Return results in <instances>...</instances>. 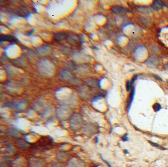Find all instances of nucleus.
Returning a JSON list of instances; mask_svg holds the SVG:
<instances>
[{
  "instance_id": "nucleus-2",
  "label": "nucleus",
  "mask_w": 168,
  "mask_h": 167,
  "mask_svg": "<svg viewBox=\"0 0 168 167\" xmlns=\"http://www.w3.org/2000/svg\"><path fill=\"white\" fill-rule=\"evenodd\" d=\"M70 114L69 109L68 108H66V107H62L57 111V116L60 120L66 119L70 115Z\"/></svg>"
},
{
  "instance_id": "nucleus-9",
  "label": "nucleus",
  "mask_w": 168,
  "mask_h": 167,
  "mask_svg": "<svg viewBox=\"0 0 168 167\" xmlns=\"http://www.w3.org/2000/svg\"><path fill=\"white\" fill-rule=\"evenodd\" d=\"M30 167H42L43 163L41 159L37 158H32L29 162Z\"/></svg>"
},
{
  "instance_id": "nucleus-4",
  "label": "nucleus",
  "mask_w": 168,
  "mask_h": 167,
  "mask_svg": "<svg viewBox=\"0 0 168 167\" xmlns=\"http://www.w3.org/2000/svg\"><path fill=\"white\" fill-rule=\"evenodd\" d=\"M67 167H85L84 164L81 160L77 158H72L68 162Z\"/></svg>"
},
{
  "instance_id": "nucleus-25",
  "label": "nucleus",
  "mask_w": 168,
  "mask_h": 167,
  "mask_svg": "<svg viewBox=\"0 0 168 167\" xmlns=\"http://www.w3.org/2000/svg\"><path fill=\"white\" fill-rule=\"evenodd\" d=\"M122 140H123V142H127L128 140L129 139H128V135L127 134H126L125 135H124L123 137L122 138Z\"/></svg>"
},
{
  "instance_id": "nucleus-16",
  "label": "nucleus",
  "mask_w": 168,
  "mask_h": 167,
  "mask_svg": "<svg viewBox=\"0 0 168 167\" xmlns=\"http://www.w3.org/2000/svg\"><path fill=\"white\" fill-rule=\"evenodd\" d=\"M17 145L20 148H28V144L26 141L22 140H20L17 141Z\"/></svg>"
},
{
  "instance_id": "nucleus-24",
  "label": "nucleus",
  "mask_w": 168,
  "mask_h": 167,
  "mask_svg": "<svg viewBox=\"0 0 168 167\" xmlns=\"http://www.w3.org/2000/svg\"><path fill=\"white\" fill-rule=\"evenodd\" d=\"M152 76H153V77H154L156 79V80H157L158 81H160V82H163V80H162V79L160 77L157 75L156 74H152Z\"/></svg>"
},
{
  "instance_id": "nucleus-14",
  "label": "nucleus",
  "mask_w": 168,
  "mask_h": 167,
  "mask_svg": "<svg viewBox=\"0 0 168 167\" xmlns=\"http://www.w3.org/2000/svg\"><path fill=\"white\" fill-rule=\"evenodd\" d=\"M137 8L141 13L143 14H149L151 13V10L149 7H137Z\"/></svg>"
},
{
  "instance_id": "nucleus-8",
  "label": "nucleus",
  "mask_w": 168,
  "mask_h": 167,
  "mask_svg": "<svg viewBox=\"0 0 168 167\" xmlns=\"http://www.w3.org/2000/svg\"><path fill=\"white\" fill-rule=\"evenodd\" d=\"M69 36L66 33L63 32H60L55 34L54 35V39L57 42H61L67 40Z\"/></svg>"
},
{
  "instance_id": "nucleus-7",
  "label": "nucleus",
  "mask_w": 168,
  "mask_h": 167,
  "mask_svg": "<svg viewBox=\"0 0 168 167\" xmlns=\"http://www.w3.org/2000/svg\"><path fill=\"white\" fill-rule=\"evenodd\" d=\"M13 167H25L26 161L23 158L19 157L15 159L11 164Z\"/></svg>"
},
{
  "instance_id": "nucleus-12",
  "label": "nucleus",
  "mask_w": 168,
  "mask_h": 167,
  "mask_svg": "<svg viewBox=\"0 0 168 167\" xmlns=\"http://www.w3.org/2000/svg\"><path fill=\"white\" fill-rule=\"evenodd\" d=\"M60 76L64 80H70L72 78L71 73L68 70H63L60 73Z\"/></svg>"
},
{
  "instance_id": "nucleus-22",
  "label": "nucleus",
  "mask_w": 168,
  "mask_h": 167,
  "mask_svg": "<svg viewBox=\"0 0 168 167\" xmlns=\"http://www.w3.org/2000/svg\"><path fill=\"white\" fill-rule=\"evenodd\" d=\"M139 76V75L136 74L133 77L131 81V85L133 86V85H134V84L135 83V82L136 81V80H137L138 78V77Z\"/></svg>"
},
{
  "instance_id": "nucleus-18",
  "label": "nucleus",
  "mask_w": 168,
  "mask_h": 167,
  "mask_svg": "<svg viewBox=\"0 0 168 167\" xmlns=\"http://www.w3.org/2000/svg\"><path fill=\"white\" fill-rule=\"evenodd\" d=\"M87 83L91 87H96L100 85V84L99 83V82H97L95 80H90V81H88Z\"/></svg>"
},
{
  "instance_id": "nucleus-15",
  "label": "nucleus",
  "mask_w": 168,
  "mask_h": 167,
  "mask_svg": "<svg viewBox=\"0 0 168 167\" xmlns=\"http://www.w3.org/2000/svg\"><path fill=\"white\" fill-rule=\"evenodd\" d=\"M8 134L15 138H18L20 136V133L17 129H11L8 131Z\"/></svg>"
},
{
  "instance_id": "nucleus-1",
  "label": "nucleus",
  "mask_w": 168,
  "mask_h": 167,
  "mask_svg": "<svg viewBox=\"0 0 168 167\" xmlns=\"http://www.w3.org/2000/svg\"><path fill=\"white\" fill-rule=\"evenodd\" d=\"M69 121L71 128L73 130L78 129L82 125V120L81 116L77 114H74L72 115Z\"/></svg>"
},
{
  "instance_id": "nucleus-13",
  "label": "nucleus",
  "mask_w": 168,
  "mask_h": 167,
  "mask_svg": "<svg viewBox=\"0 0 168 167\" xmlns=\"http://www.w3.org/2000/svg\"><path fill=\"white\" fill-rule=\"evenodd\" d=\"M17 39L15 37L9 35H1V41H9V42H16Z\"/></svg>"
},
{
  "instance_id": "nucleus-19",
  "label": "nucleus",
  "mask_w": 168,
  "mask_h": 167,
  "mask_svg": "<svg viewBox=\"0 0 168 167\" xmlns=\"http://www.w3.org/2000/svg\"><path fill=\"white\" fill-rule=\"evenodd\" d=\"M57 158L59 160H60L61 161H65V160H66L67 156L64 153L59 152L57 154Z\"/></svg>"
},
{
  "instance_id": "nucleus-10",
  "label": "nucleus",
  "mask_w": 168,
  "mask_h": 167,
  "mask_svg": "<svg viewBox=\"0 0 168 167\" xmlns=\"http://www.w3.org/2000/svg\"><path fill=\"white\" fill-rule=\"evenodd\" d=\"M67 40L69 41V42L71 44L78 45L79 44V43L81 42V38L79 36H77V35L69 36Z\"/></svg>"
},
{
  "instance_id": "nucleus-17",
  "label": "nucleus",
  "mask_w": 168,
  "mask_h": 167,
  "mask_svg": "<svg viewBox=\"0 0 168 167\" xmlns=\"http://www.w3.org/2000/svg\"><path fill=\"white\" fill-rule=\"evenodd\" d=\"M152 108L153 109L154 111L157 113L159 112L162 109V106H161V104L158 103H155L154 104L153 106H152Z\"/></svg>"
},
{
  "instance_id": "nucleus-5",
  "label": "nucleus",
  "mask_w": 168,
  "mask_h": 167,
  "mask_svg": "<svg viewBox=\"0 0 168 167\" xmlns=\"http://www.w3.org/2000/svg\"><path fill=\"white\" fill-rule=\"evenodd\" d=\"M111 10L113 13L117 15L124 14L128 12V10L126 8L120 5L113 6L111 8Z\"/></svg>"
},
{
  "instance_id": "nucleus-23",
  "label": "nucleus",
  "mask_w": 168,
  "mask_h": 167,
  "mask_svg": "<svg viewBox=\"0 0 168 167\" xmlns=\"http://www.w3.org/2000/svg\"><path fill=\"white\" fill-rule=\"evenodd\" d=\"M51 167H64L62 164L59 163H54L52 164Z\"/></svg>"
},
{
  "instance_id": "nucleus-6",
  "label": "nucleus",
  "mask_w": 168,
  "mask_h": 167,
  "mask_svg": "<svg viewBox=\"0 0 168 167\" xmlns=\"http://www.w3.org/2000/svg\"><path fill=\"white\" fill-rule=\"evenodd\" d=\"M15 127L17 130H22L28 127L29 123H28V121L25 120H17L15 121Z\"/></svg>"
},
{
  "instance_id": "nucleus-11",
  "label": "nucleus",
  "mask_w": 168,
  "mask_h": 167,
  "mask_svg": "<svg viewBox=\"0 0 168 167\" xmlns=\"http://www.w3.org/2000/svg\"><path fill=\"white\" fill-rule=\"evenodd\" d=\"M164 7V4L161 1H155L151 5V7L155 11H159Z\"/></svg>"
},
{
  "instance_id": "nucleus-3",
  "label": "nucleus",
  "mask_w": 168,
  "mask_h": 167,
  "mask_svg": "<svg viewBox=\"0 0 168 167\" xmlns=\"http://www.w3.org/2000/svg\"><path fill=\"white\" fill-rule=\"evenodd\" d=\"M135 93H136V88H135V87H132L131 89V91L129 94L128 98L127 100L126 110L128 112H129L131 108L134 99Z\"/></svg>"
},
{
  "instance_id": "nucleus-21",
  "label": "nucleus",
  "mask_w": 168,
  "mask_h": 167,
  "mask_svg": "<svg viewBox=\"0 0 168 167\" xmlns=\"http://www.w3.org/2000/svg\"><path fill=\"white\" fill-rule=\"evenodd\" d=\"M132 87V86L131 85V81H127L126 83V89L127 91H130L131 89V88Z\"/></svg>"
},
{
  "instance_id": "nucleus-20",
  "label": "nucleus",
  "mask_w": 168,
  "mask_h": 167,
  "mask_svg": "<svg viewBox=\"0 0 168 167\" xmlns=\"http://www.w3.org/2000/svg\"><path fill=\"white\" fill-rule=\"evenodd\" d=\"M149 142L150 143L152 146H153L154 147H155V148H158L159 149H162V150H166L167 149L166 148H165L163 146L160 145L159 144H157V143H156V142H153L152 141H150V140H149Z\"/></svg>"
},
{
  "instance_id": "nucleus-26",
  "label": "nucleus",
  "mask_w": 168,
  "mask_h": 167,
  "mask_svg": "<svg viewBox=\"0 0 168 167\" xmlns=\"http://www.w3.org/2000/svg\"><path fill=\"white\" fill-rule=\"evenodd\" d=\"M166 66H167V68H168V63H167V64L166 65Z\"/></svg>"
}]
</instances>
